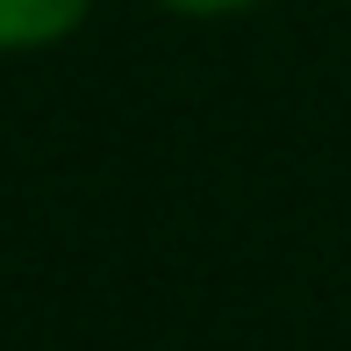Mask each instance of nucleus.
I'll use <instances>...</instances> for the list:
<instances>
[{
	"label": "nucleus",
	"instance_id": "obj_1",
	"mask_svg": "<svg viewBox=\"0 0 351 351\" xmlns=\"http://www.w3.org/2000/svg\"><path fill=\"white\" fill-rule=\"evenodd\" d=\"M86 0H0V51H29V43H58L79 29Z\"/></svg>",
	"mask_w": 351,
	"mask_h": 351
},
{
	"label": "nucleus",
	"instance_id": "obj_2",
	"mask_svg": "<svg viewBox=\"0 0 351 351\" xmlns=\"http://www.w3.org/2000/svg\"><path fill=\"white\" fill-rule=\"evenodd\" d=\"M165 8H186V14H230V8H251V0H165Z\"/></svg>",
	"mask_w": 351,
	"mask_h": 351
}]
</instances>
